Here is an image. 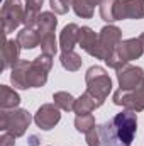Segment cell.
<instances>
[{"mask_svg":"<svg viewBox=\"0 0 144 146\" xmlns=\"http://www.w3.org/2000/svg\"><path fill=\"white\" fill-rule=\"evenodd\" d=\"M78 44H80V48H81L85 53H88L90 56L97 58V51H98V34H97L92 27H88V26L80 27Z\"/></svg>","mask_w":144,"mask_h":146,"instance_id":"cell-12","label":"cell"},{"mask_svg":"<svg viewBox=\"0 0 144 146\" xmlns=\"http://www.w3.org/2000/svg\"><path fill=\"white\" fill-rule=\"evenodd\" d=\"M0 17H2L3 34H9V33H14L20 24H24L26 10L22 9L19 0H3Z\"/></svg>","mask_w":144,"mask_h":146,"instance_id":"cell-5","label":"cell"},{"mask_svg":"<svg viewBox=\"0 0 144 146\" xmlns=\"http://www.w3.org/2000/svg\"><path fill=\"white\" fill-rule=\"evenodd\" d=\"M122 41V31L117 26L108 24L100 29L98 33V51H97V60L107 61L108 58L117 51L119 44Z\"/></svg>","mask_w":144,"mask_h":146,"instance_id":"cell-4","label":"cell"},{"mask_svg":"<svg viewBox=\"0 0 144 146\" xmlns=\"http://www.w3.org/2000/svg\"><path fill=\"white\" fill-rule=\"evenodd\" d=\"M19 53H20V46L17 41L14 39H7L3 42V48H2V60H3V70H9L12 68L15 63H19Z\"/></svg>","mask_w":144,"mask_h":146,"instance_id":"cell-16","label":"cell"},{"mask_svg":"<svg viewBox=\"0 0 144 146\" xmlns=\"http://www.w3.org/2000/svg\"><path fill=\"white\" fill-rule=\"evenodd\" d=\"M44 0H26V17H24V24L26 26H34L41 14V7H42Z\"/></svg>","mask_w":144,"mask_h":146,"instance_id":"cell-22","label":"cell"},{"mask_svg":"<svg viewBox=\"0 0 144 146\" xmlns=\"http://www.w3.org/2000/svg\"><path fill=\"white\" fill-rule=\"evenodd\" d=\"M78 37H80V27L76 24H68L63 27L61 34H59V48L63 53L73 51V48L78 44Z\"/></svg>","mask_w":144,"mask_h":146,"instance_id":"cell-14","label":"cell"},{"mask_svg":"<svg viewBox=\"0 0 144 146\" xmlns=\"http://www.w3.org/2000/svg\"><path fill=\"white\" fill-rule=\"evenodd\" d=\"M19 104H20L19 94L10 87L2 85L0 87V109H15Z\"/></svg>","mask_w":144,"mask_h":146,"instance_id":"cell-20","label":"cell"},{"mask_svg":"<svg viewBox=\"0 0 144 146\" xmlns=\"http://www.w3.org/2000/svg\"><path fill=\"white\" fill-rule=\"evenodd\" d=\"M51 66H53L51 56H46L42 53L36 60H32L31 65H29V70H27V85H29V88L44 87V83L48 82V75L51 72Z\"/></svg>","mask_w":144,"mask_h":146,"instance_id":"cell-6","label":"cell"},{"mask_svg":"<svg viewBox=\"0 0 144 146\" xmlns=\"http://www.w3.org/2000/svg\"><path fill=\"white\" fill-rule=\"evenodd\" d=\"M85 82H87V92H90L104 104L108 94L112 92V80L108 73L102 66H92L85 73Z\"/></svg>","mask_w":144,"mask_h":146,"instance_id":"cell-2","label":"cell"},{"mask_svg":"<svg viewBox=\"0 0 144 146\" xmlns=\"http://www.w3.org/2000/svg\"><path fill=\"white\" fill-rule=\"evenodd\" d=\"M143 53H144V46L139 37H131V39L120 41V44L117 48V54L124 63H129L132 60L141 58Z\"/></svg>","mask_w":144,"mask_h":146,"instance_id":"cell-10","label":"cell"},{"mask_svg":"<svg viewBox=\"0 0 144 146\" xmlns=\"http://www.w3.org/2000/svg\"><path fill=\"white\" fill-rule=\"evenodd\" d=\"M70 7L73 9V12L81 17V19H92L93 12H95V5L92 0H68Z\"/></svg>","mask_w":144,"mask_h":146,"instance_id":"cell-21","label":"cell"},{"mask_svg":"<svg viewBox=\"0 0 144 146\" xmlns=\"http://www.w3.org/2000/svg\"><path fill=\"white\" fill-rule=\"evenodd\" d=\"M98 107H102V102L97 99V97H93L90 92H83L78 99H76V102H75V114L76 115H81V114H92L95 109H98Z\"/></svg>","mask_w":144,"mask_h":146,"instance_id":"cell-15","label":"cell"},{"mask_svg":"<svg viewBox=\"0 0 144 146\" xmlns=\"http://www.w3.org/2000/svg\"><path fill=\"white\" fill-rule=\"evenodd\" d=\"M56 26H58V19H56V14H53V12H41L36 24H34L41 39L48 34H51V33H54Z\"/></svg>","mask_w":144,"mask_h":146,"instance_id":"cell-18","label":"cell"},{"mask_svg":"<svg viewBox=\"0 0 144 146\" xmlns=\"http://www.w3.org/2000/svg\"><path fill=\"white\" fill-rule=\"evenodd\" d=\"M32 121V115L26 109H2L0 110V131H7L14 134L15 138H20L26 134L29 124Z\"/></svg>","mask_w":144,"mask_h":146,"instance_id":"cell-1","label":"cell"},{"mask_svg":"<svg viewBox=\"0 0 144 146\" xmlns=\"http://www.w3.org/2000/svg\"><path fill=\"white\" fill-rule=\"evenodd\" d=\"M139 39H141V42H143V46H144V33L141 34V36H139Z\"/></svg>","mask_w":144,"mask_h":146,"instance_id":"cell-32","label":"cell"},{"mask_svg":"<svg viewBox=\"0 0 144 146\" xmlns=\"http://www.w3.org/2000/svg\"><path fill=\"white\" fill-rule=\"evenodd\" d=\"M53 100H54V104H56L61 110H66V112L75 110V102H76V99L73 97L71 94H68V92H56V94L53 95Z\"/></svg>","mask_w":144,"mask_h":146,"instance_id":"cell-25","label":"cell"},{"mask_svg":"<svg viewBox=\"0 0 144 146\" xmlns=\"http://www.w3.org/2000/svg\"><path fill=\"white\" fill-rule=\"evenodd\" d=\"M41 53L42 54H46V56H54L56 54V51H58V41H56V37H54V33H51V34H48V36H44L41 39Z\"/></svg>","mask_w":144,"mask_h":146,"instance_id":"cell-27","label":"cell"},{"mask_svg":"<svg viewBox=\"0 0 144 146\" xmlns=\"http://www.w3.org/2000/svg\"><path fill=\"white\" fill-rule=\"evenodd\" d=\"M114 104L120 106L124 109L143 112L144 110V80L132 90H122L119 88L114 94Z\"/></svg>","mask_w":144,"mask_h":146,"instance_id":"cell-7","label":"cell"},{"mask_svg":"<svg viewBox=\"0 0 144 146\" xmlns=\"http://www.w3.org/2000/svg\"><path fill=\"white\" fill-rule=\"evenodd\" d=\"M98 131H100V139H102V145L104 146H124L117 131H115V126L112 121L104 122L98 126Z\"/></svg>","mask_w":144,"mask_h":146,"instance_id":"cell-19","label":"cell"},{"mask_svg":"<svg viewBox=\"0 0 144 146\" xmlns=\"http://www.w3.org/2000/svg\"><path fill=\"white\" fill-rule=\"evenodd\" d=\"M87 145L88 146H104L102 145V139H100V131H98V126L92 127L87 134Z\"/></svg>","mask_w":144,"mask_h":146,"instance_id":"cell-29","label":"cell"},{"mask_svg":"<svg viewBox=\"0 0 144 146\" xmlns=\"http://www.w3.org/2000/svg\"><path fill=\"white\" fill-rule=\"evenodd\" d=\"M56 104H42L37 112L34 114V122L37 127H41L42 131H49L53 129L59 121H61V112Z\"/></svg>","mask_w":144,"mask_h":146,"instance_id":"cell-8","label":"cell"},{"mask_svg":"<svg viewBox=\"0 0 144 146\" xmlns=\"http://www.w3.org/2000/svg\"><path fill=\"white\" fill-rule=\"evenodd\" d=\"M59 61H61V66H63L65 70H68V72H78V70L81 68V63H83L81 56H80L78 53H75V51L61 53Z\"/></svg>","mask_w":144,"mask_h":146,"instance_id":"cell-23","label":"cell"},{"mask_svg":"<svg viewBox=\"0 0 144 146\" xmlns=\"http://www.w3.org/2000/svg\"><path fill=\"white\" fill-rule=\"evenodd\" d=\"M49 5H51V10L58 15H63L68 12L70 9V2L68 0H49Z\"/></svg>","mask_w":144,"mask_h":146,"instance_id":"cell-28","label":"cell"},{"mask_svg":"<svg viewBox=\"0 0 144 146\" xmlns=\"http://www.w3.org/2000/svg\"><path fill=\"white\" fill-rule=\"evenodd\" d=\"M29 65H31V61L19 60V63H15L10 68V82H12V85L15 88H20V90L29 88V85H27V70H29Z\"/></svg>","mask_w":144,"mask_h":146,"instance_id":"cell-13","label":"cell"},{"mask_svg":"<svg viewBox=\"0 0 144 146\" xmlns=\"http://www.w3.org/2000/svg\"><path fill=\"white\" fill-rule=\"evenodd\" d=\"M144 80V70L139 66H134L131 63H126L117 70V82L122 90H132Z\"/></svg>","mask_w":144,"mask_h":146,"instance_id":"cell-9","label":"cell"},{"mask_svg":"<svg viewBox=\"0 0 144 146\" xmlns=\"http://www.w3.org/2000/svg\"><path fill=\"white\" fill-rule=\"evenodd\" d=\"M15 41L19 42L22 49H34L36 46L41 44V36L34 26H26L22 31H19Z\"/></svg>","mask_w":144,"mask_h":146,"instance_id":"cell-17","label":"cell"},{"mask_svg":"<svg viewBox=\"0 0 144 146\" xmlns=\"http://www.w3.org/2000/svg\"><path fill=\"white\" fill-rule=\"evenodd\" d=\"M0 146H15V136L3 131L0 136Z\"/></svg>","mask_w":144,"mask_h":146,"instance_id":"cell-30","label":"cell"},{"mask_svg":"<svg viewBox=\"0 0 144 146\" xmlns=\"http://www.w3.org/2000/svg\"><path fill=\"white\" fill-rule=\"evenodd\" d=\"M115 131L122 141V145L127 146L131 145L136 138V131H137V112L136 110L124 109L122 112L115 114V117L112 119Z\"/></svg>","mask_w":144,"mask_h":146,"instance_id":"cell-3","label":"cell"},{"mask_svg":"<svg viewBox=\"0 0 144 146\" xmlns=\"http://www.w3.org/2000/svg\"><path fill=\"white\" fill-rule=\"evenodd\" d=\"M127 146H131V145H127Z\"/></svg>","mask_w":144,"mask_h":146,"instance_id":"cell-33","label":"cell"},{"mask_svg":"<svg viewBox=\"0 0 144 146\" xmlns=\"http://www.w3.org/2000/svg\"><path fill=\"white\" fill-rule=\"evenodd\" d=\"M144 19V0H119L117 21Z\"/></svg>","mask_w":144,"mask_h":146,"instance_id":"cell-11","label":"cell"},{"mask_svg":"<svg viewBox=\"0 0 144 146\" xmlns=\"http://www.w3.org/2000/svg\"><path fill=\"white\" fill-rule=\"evenodd\" d=\"M100 17L105 22H115L117 21V9H119V0H104L100 5Z\"/></svg>","mask_w":144,"mask_h":146,"instance_id":"cell-24","label":"cell"},{"mask_svg":"<svg viewBox=\"0 0 144 146\" xmlns=\"http://www.w3.org/2000/svg\"><path fill=\"white\" fill-rule=\"evenodd\" d=\"M92 2H93V5H100V3H102L104 0H92Z\"/></svg>","mask_w":144,"mask_h":146,"instance_id":"cell-31","label":"cell"},{"mask_svg":"<svg viewBox=\"0 0 144 146\" xmlns=\"http://www.w3.org/2000/svg\"><path fill=\"white\" fill-rule=\"evenodd\" d=\"M75 127L78 133H83L87 134L92 127H95V117L92 114H81V115H76L75 117Z\"/></svg>","mask_w":144,"mask_h":146,"instance_id":"cell-26","label":"cell"}]
</instances>
